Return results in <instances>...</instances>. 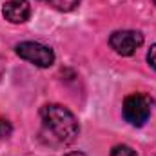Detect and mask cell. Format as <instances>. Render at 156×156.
Here are the masks:
<instances>
[{
	"mask_svg": "<svg viewBox=\"0 0 156 156\" xmlns=\"http://www.w3.org/2000/svg\"><path fill=\"white\" fill-rule=\"evenodd\" d=\"M42 136L53 145H67L78 136V122L75 115L62 105H45L40 111Z\"/></svg>",
	"mask_w": 156,
	"mask_h": 156,
	"instance_id": "1",
	"label": "cell"
},
{
	"mask_svg": "<svg viewBox=\"0 0 156 156\" xmlns=\"http://www.w3.org/2000/svg\"><path fill=\"white\" fill-rule=\"evenodd\" d=\"M151 116V98L142 94V93H134L129 94L123 102V118L134 125V127H142Z\"/></svg>",
	"mask_w": 156,
	"mask_h": 156,
	"instance_id": "2",
	"label": "cell"
},
{
	"mask_svg": "<svg viewBox=\"0 0 156 156\" xmlns=\"http://www.w3.org/2000/svg\"><path fill=\"white\" fill-rule=\"evenodd\" d=\"M16 55L38 67H49L55 62V53L51 47L38 42H22L16 45Z\"/></svg>",
	"mask_w": 156,
	"mask_h": 156,
	"instance_id": "3",
	"label": "cell"
},
{
	"mask_svg": "<svg viewBox=\"0 0 156 156\" xmlns=\"http://www.w3.org/2000/svg\"><path fill=\"white\" fill-rule=\"evenodd\" d=\"M111 47L122 56H131L144 44V37L138 31H115L109 38Z\"/></svg>",
	"mask_w": 156,
	"mask_h": 156,
	"instance_id": "4",
	"label": "cell"
},
{
	"mask_svg": "<svg viewBox=\"0 0 156 156\" xmlns=\"http://www.w3.org/2000/svg\"><path fill=\"white\" fill-rule=\"evenodd\" d=\"M5 20L13 22V24H22L31 16V5L27 0H9L4 4L2 9Z\"/></svg>",
	"mask_w": 156,
	"mask_h": 156,
	"instance_id": "5",
	"label": "cell"
},
{
	"mask_svg": "<svg viewBox=\"0 0 156 156\" xmlns=\"http://www.w3.org/2000/svg\"><path fill=\"white\" fill-rule=\"evenodd\" d=\"M42 2H45L47 5H51L58 11H71L80 4V0H42Z\"/></svg>",
	"mask_w": 156,
	"mask_h": 156,
	"instance_id": "6",
	"label": "cell"
},
{
	"mask_svg": "<svg viewBox=\"0 0 156 156\" xmlns=\"http://www.w3.org/2000/svg\"><path fill=\"white\" fill-rule=\"evenodd\" d=\"M111 156H136V153L129 145H116V147H113Z\"/></svg>",
	"mask_w": 156,
	"mask_h": 156,
	"instance_id": "7",
	"label": "cell"
},
{
	"mask_svg": "<svg viewBox=\"0 0 156 156\" xmlns=\"http://www.w3.org/2000/svg\"><path fill=\"white\" fill-rule=\"evenodd\" d=\"M11 123L7 120H0V138H7L11 134Z\"/></svg>",
	"mask_w": 156,
	"mask_h": 156,
	"instance_id": "8",
	"label": "cell"
},
{
	"mask_svg": "<svg viewBox=\"0 0 156 156\" xmlns=\"http://www.w3.org/2000/svg\"><path fill=\"white\" fill-rule=\"evenodd\" d=\"M147 62H149V66L156 69V44L154 45H151V49H149V53H147Z\"/></svg>",
	"mask_w": 156,
	"mask_h": 156,
	"instance_id": "9",
	"label": "cell"
},
{
	"mask_svg": "<svg viewBox=\"0 0 156 156\" xmlns=\"http://www.w3.org/2000/svg\"><path fill=\"white\" fill-rule=\"evenodd\" d=\"M66 156H87V154L82 153V151H75V153H69V154H66Z\"/></svg>",
	"mask_w": 156,
	"mask_h": 156,
	"instance_id": "10",
	"label": "cell"
},
{
	"mask_svg": "<svg viewBox=\"0 0 156 156\" xmlns=\"http://www.w3.org/2000/svg\"><path fill=\"white\" fill-rule=\"evenodd\" d=\"M154 4H156V0H154Z\"/></svg>",
	"mask_w": 156,
	"mask_h": 156,
	"instance_id": "11",
	"label": "cell"
}]
</instances>
